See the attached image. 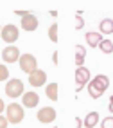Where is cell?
I'll return each mask as SVG.
<instances>
[{
	"instance_id": "obj_1",
	"label": "cell",
	"mask_w": 113,
	"mask_h": 128,
	"mask_svg": "<svg viewBox=\"0 0 113 128\" xmlns=\"http://www.w3.org/2000/svg\"><path fill=\"white\" fill-rule=\"evenodd\" d=\"M108 87H110V78L104 76V74H97L88 85H86V88H88V94H90L92 99H99L102 94L108 90Z\"/></svg>"
},
{
	"instance_id": "obj_2",
	"label": "cell",
	"mask_w": 113,
	"mask_h": 128,
	"mask_svg": "<svg viewBox=\"0 0 113 128\" xmlns=\"http://www.w3.org/2000/svg\"><path fill=\"white\" fill-rule=\"evenodd\" d=\"M5 119H7L9 123H13V124L22 123V119H23V106L18 105V103L7 105V106H5Z\"/></svg>"
},
{
	"instance_id": "obj_3",
	"label": "cell",
	"mask_w": 113,
	"mask_h": 128,
	"mask_svg": "<svg viewBox=\"0 0 113 128\" xmlns=\"http://www.w3.org/2000/svg\"><path fill=\"white\" fill-rule=\"evenodd\" d=\"M18 63H20V69L27 74V76H31L32 72H36L38 70V62H36V58H34L32 54H22L20 56V60H18Z\"/></svg>"
},
{
	"instance_id": "obj_4",
	"label": "cell",
	"mask_w": 113,
	"mask_h": 128,
	"mask_svg": "<svg viewBox=\"0 0 113 128\" xmlns=\"http://www.w3.org/2000/svg\"><path fill=\"white\" fill-rule=\"evenodd\" d=\"M5 94L11 99H16V98L23 96V83H22V80H7V83H5Z\"/></svg>"
},
{
	"instance_id": "obj_5",
	"label": "cell",
	"mask_w": 113,
	"mask_h": 128,
	"mask_svg": "<svg viewBox=\"0 0 113 128\" xmlns=\"http://www.w3.org/2000/svg\"><path fill=\"white\" fill-rule=\"evenodd\" d=\"M0 36H2V40L5 42V44H14L16 40H18L20 32H18V27H16L14 24H7L2 27V31H0Z\"/></svg>"
},
{
	"instance_id": "obj_6",
	"label": "cell",
	"mask_w": 113,
	"mask_h": 128,
	"mask_svg": "<svg viewBox=\"0 0 113 128\" xmlns=\"http://www.w3.org/2000/svg\"><path fill=\"white\" fill-rule=\"evenodd\" d=\"M75 83H77V90L75 92H81L86 85L90 83V70L86 67H79L75 70Z\"/></svg>"
},
{
	"instance_id": "obj_7",
	"label": "cell",
	"mask_w": 113,
	"mask_h": 128,
	"mask_svg": "<svg viewBox=\"0 0 113 128\" xmlns=\"http://www.w3.org/2000/svg\"><path fill=\"white\" fill-rule=\"evenodd\" d=\"M20 50H18V47H14V45H9V47H5L4 50H2V60L5 63H14V62H18L20 60Z\"/></svg>"
},
{
	"instance_id": "obj_8",
	"label": "cell",
	"mask_w": 113,
	"mask_h": 128,
	"mask_svg": "<svg viewBox=\"0 0 113 128\" xmlns=\"http://www.w3.org/2000/svg\"><path fill=\"white\" fill-rule=\"evenodd\" d=\"M38 121L43 123V124H47V123H52L56 119V110L52 108V106H43L41 110H38Z\"/></svg>"
},
{
	"instance_id": "obj_9",
	"label": "cell",
	"mask_w": 113,
	"mask_h": 128,
	"mask_svg": "<svg viewBox=\"0 0 113 128\" xmlns=\"http://www.w3.org/2000/svg\"><path fill=\"white\" fill-rule=\"evenodd\" d=\"M29 83L32 85V87H43V85L47 83V72L38 69L36 72H32L29 76Z\"/></svg>"
},
{
	"instance_id": "obj_10",
	"label": "cell",
	"mask_w": 113,
	"mask_h": 128,
	"mask_svg": "<svg viewBox=\"0 0 113 128\" xmlns=\"http://www.w3.org/2000/svg\"><path fill=\"white\" fill-rule=\"evenodd\" d=\"M40 103V96L36 92H23V96H22V105L25 106V108H34Z\"/></svg>"
},
{
	"instance_id": "obj_11",
	"label": "cell",
	"mask_w": 113,
	"mask_h": 128,
	"mask_svg": "<svg viewBox=\"0 0 113 128\" xmlns=\"http://www.w3.org/2000/svg\"><path fill=\"white\" fill-rule=\"evenodd\" d=\"M22 29H23V31H29V32H31V31H36V29H38V18H36L32 13H27V14L22 18Z\"/></svg>"
},
{
	"instance_id": "obj_12",
	"label": "cell",
	"mask_w": 113,
	"mask_h": 128,
	"mask_svg": "<svg viewBox=\"0 0 113 128\" xmlns=\"http://www.w3.org/2000/svg\"><path fill=\"white\" fill-rule=\"evenodd\" d=\"M86 44H88L90 47H99V44L102 42V34L101 32H93V31H90V32H86Z\"/></svg>"
},
{
	"instance_id": "obj_13",
	"label": "cell",
	"mask_w": 113,
	"mask_h": 128,
	"mask_svg": "<svg viewBox=\"0 0 113 128\" xmlns=\"http://www.w3.org/2000/svg\"><path fill=\"white\" fill-rule=\"evenodd\" d=\"M45 94H47V98L50 101H57V98H59V87H57V83H49L47 88H45Z\"/></svg>"
},
{
	"instance_id": "obj_14",
	"label": "cell",
	"mask_w": 113,
	"mask_h": 128,
	"mask_svg": "<svg viewBox=\"0 0 113 128\" xmlns=\"http://www.w3.org/2000/svg\"><path fill=\"white\" fill-rule=\"evenodd\" d=\"M84 58H86V47L75 45V65H77V69L84 65Z\"/></svg>"
},
{
	"instance_id": "obj_15",
	"label": "cell",
	"mask_w": 113,
	"mask_h": 128,
	"mask_svg": "<svg viewBox=\"0 0 113 128\" xmlns=\"http://www.w3.org/2000/svg\"><path fill=\"white\" fill-rule=\"evenodd\" d=\"M99 119H101V116H99L97 112H90V114H86V117H84L83 124H84L86 128H93L95 124L99 123Z\"/></svg>"
},
{
	"instance_id": "obj_16",
	"label": "cell",
	"mask_w": 113,
	"mask_h": 128,
	"mask_svg": "<svg viewBox=\"0 0 113 128\" xmlns=\"http://www.w3.org/2000/svg\"><path fill=\"white\" fill-rule=\"evenodd\" d=\"M99 27H101V34H111L113 32V20L111 18H102Z\"/></svg>"
},
{
	"instance_id": "obj_17",
	"label": "cell",
	"mask_w": 113,
	"mask_h": 128,
	"mask_svg": "<svg viewBox=\"0 0 113 128\" xmlns=\"http://www.w3.org/2000/svg\"><path fill=\"white\" fill-rule=\"evenodd\" d=\"M99 49L102 50L104 54H111V52H113V42H110V40H102L101 44H99Z\"/></svg>"
},
{
	"instance_id": "obj_18",
	"label": "cell",
	"mask_w": 113,
	"mask_h": 128,
	"mask_svg": "<svg viewBox=\"0 0 113 128\" xmlns=\"http://www.w3.org/2000/svg\"><path fill=\"white\" fill-rule=\"evenodd\" d=\"M49 38H50V42L57 44V24H52L49 27Z\"/></svg>"
},
{
	"instance_id": "obj_19",
	"label": "cell",
	"mask_w": 113,
	"mask_h": 128,
	"mask_svg": "<svg viewBox=\"0 0 113 128\" xmlns=\"http://www.w3.org/2000/svg\"><path fill=\"white\" fill-rule=\"evenodd\" d=\"M7 78H9V70L4 63H0V81H7Z\"/></svg>"
},
{
	"instance_id": "obj_20",
	"label": "cell",
	"mask_w": 113,
	"mask_h": 128,
	"mask_svg": "<svg viewBox=\"0 0 113 128\" xmlns=\"http://www.w3.org/2000/svg\"><path fill=\"white\" fill-rule=\"evenodd\" d=\"M101 128H113V116H108L101 121Z\"/></svg>"
},
{
	"instance_id": "obj_21",
	"label": "cell",
	"mask_w": 113,
	"mask_h": 128,
	"mask_svg": "<svg viewBox=\"0 0 113 128\" xmlns=\"http://www.w3.org/2000/svg\"><path fill=\"white\" fill-rule=\"evenodd\" d=\"M83 25H84V20L81 18V13L75 16V29H83Z\"/></svg>"
},
{
	"instance_id": "obj_22",
	"label": "cell",
	"mask_w": 113,
	"mask_h": 128,
	"mask_svg": "<svg viewBox=\"0 0 113 128\" xmlns=\"http://www.w3.org/2000/svg\"><path fill=\"white\" fill-rule=\"evenodd\" d=\"M7 124H9V121L4 116H0V128H7Z\"/></svg>"
},
{
	"instance_id": "obj_23",
	"label": "cell",
	"mask_w": 113,
	"mask_h": 128,
	"mask_svg": "<svg viewBox=\"0 0 113 128\" xmlns=\"http://www.w3.org/2000/svg\"><path fill=\"white\" fill-rule=\"evenodd\" d=\"M52 62H54V65H57V63H59V54H57V50H56L54 54H52Z\"/></svg>"
},
{
	"instance_id": "obj_24",
	"label": "cell",
	"mask_w": 113,
	"mask_h": 128,
	"mask_svg": "<svg viewBox=\"0 0 113 128\" xmlns=\"http://www.w3.org/2000/svg\"><path fill=\"white\" fill-rule=\"evenodd\" d=\"M75 128H83V119L81 117H75Z\"/></svg>"
},
{
	"instance_id": "obj_25",
	"label": "cell",
	"mask_w": 113,
	"mask_h": 128,
	"mask_svg": "<svg viewBox=\"0 0 113 128\" xmlns=\"http://www.w3.org/2000/svg\"><path fill=\"white\" fill-rule=\"evenodd\" d=\"M4 108H5V103L2 101V98H0V116H2V112H4Z\"/></svg>"
},
{
	"instance_id": "obj_26",
	"label": "cell",
	"mask_w": 113,
	"mask_h": 128,
	"mask_svg": "<svg viewBox=\"0 0 113 128\" xmlns=\"http://www.w3.org/2000/svg\"><path fill=\"white\" fill-rule=\"evenodd\" d=\"M27 13H29V11H14V14H18V16H22V18H23V16L27 14Z\"/></svg>"
},
{
	"instance_id": "obj_27",
	"label": "cell",
	"mask_w": 113,
	"mask_h": 128,
	"mask_svg": "<svg viewBox=\"0 0 113 128\" xmlns=\"http://www.w3.org/2000/svg\"><path fill=\"white\" fill-rule=\"evenodd\" d=\"M108 108H110V112L113 114V96L110 98V105H108Z\"/></svg>"
},
{
	"instance_id": "obj_28",
	"label": "cell",
	"mask_w": 113,
	"mask_h": 128,
	"mask_svg": "<svg viewBox=\"0 0 113 128\" xmlns=\"http://www.w3.org/2000/svg\"><path fill=\"white\" fill-rule=\"evenodd\" d=\"M0 31H2V29H0Z\"/></svg>"
}]
</instances>
